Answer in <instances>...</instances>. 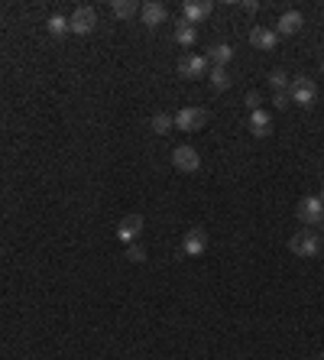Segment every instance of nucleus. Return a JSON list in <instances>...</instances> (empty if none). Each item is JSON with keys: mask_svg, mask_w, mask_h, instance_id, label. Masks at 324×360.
<instances>
[{"mask_svg": "<svg viewBox=\"0 0 324 360\" xmlns=\"http://www.w3.org/2000/svg\"><path fill=\"white\" fill-rule=\"evenodd\" d=\"M288 247H292L295 257H305V260H308V257H318V253H321V240H318L314 231H299V234H292Z\"/></svg>", "mask_w": 324, "mask_h": 360, "instance_id": "obj_4", "label": "nucleus"}, {"mask_svg": "<svg viewBox=\"0 0 324 360\" xmlns=\"http://www.w3.org/2000/svg\"><path fill=\"white\" fill-rule=\"evenodd\" d=\"M269 85H273L275 91H286V88H288V75L282 72V68H275V72H269Z\"/></svg>", "mask_w": 324, "mask_h": 360, "instance_id": "obj_21", "label": "nucleus"}, {"mask_svg": "<svg viewBox=\"0 0 324 360\" xmlns=\"http://www.w3.org/2000/svg\"><path fill=\"white\" fill-rule=\"evenodd\" d=\"M126 260H130V263H143V260H146V247H143V244H130V247H126Z\"/></svg>", "mask_w": 324, "mask_h": 360, "instance_id": "obj_22", "label": "nucleus"}, {"mask_svg": "<svg viewBox=\"0 0 324 360\" xmlns=\"http://www.w3.org/2000/svg\"><path fill=\"white\" fill-rule=\"evenodd\" d=\"M249 133H253V137H269V133H273V117H269V114L262 111H253L249 114Z\"/></svg>", "mask_w": 324, "mask_h": 360, "instance_id": "obj_13", "label": "nucleus"}, {"mask_svg": "<svg viewBox=\"0 0 324 360\" xmlns=\"http://www.w3.org/2000/svg\"><path fill=\"white\" fill-rule=\"evenodd\" d=\"M288 94H292V101H295L299 107H312L314 101H318L314 81L308 78V75H299V78H292V81H288Z\"/></svg>", "mask_w": 324, "mask_h": 360, "instance_id": "obj_2", "label": "nucleus"}, {"mask_svg": "<svg viewBox=\"0 0 324 360\" xmlns=\"http://www.w3.org/2000/svg\"><path fill=\"white\" fill-rule=\"evenodd\" d=\"M49 33L52 36H65L68 33V16H59V13L49 16Z\"/></svg>", "mask_w": 324, "mask_h": 360, "instance_id": "obj_20", "label": "nucleus"}, {"mask_svg": "<svg viewBox=\"0 0 324 360\" xmlns=\"http://www.w3.org/2000/svg\"><path fill=\"white\" fill-rule=\"evenodd\" d=\"M139 16H143V23L150 26V29H156L159 23H165L169 10H165V3H156V0H150V3H143V7H139Z\"/></svg>", "mask_w": 324, "mask_h": 360, "instance_id": "obj_11", "label": "nucleus"}, {"mask_svg": "<svg viewBox=\"0 0 324 360\" xmlns=\"http://www.w3.org/2000/svg\"><path fill=\"white\" fill-rule=\"evenodd\" d=\"M195 39H198V29H195V23H188V20H182V23H175V42L178 46H195Z\"/></svg>", "mask_w": 324, "mask_h": 360, "instance_id": "obj_15", "label": "nucleus"}, {"mask_svg": "<svg viewBox=\"0 0 324 360\" xmlns=\"http://www.w3.org/2000/svg\"><path fill=\"white\" fill-rule=\"evenodd\" d=\"M208 78H211L214 91H227V88H230V81H234V78H230V72H227V68H221V65L208 68Z\"/></svg>", "mask_w": 324, "mask_h": 360, "instance_id": "obj_17", "label": "nucleus"}, {"mask_svg": "<svg viewBox=\"0 0 324 360\" xmlns=\"http://www.w3.org/2000/svg\"><path fill=\"white\" fill-rule=\"evenodd\" d=\"M111 10H113V16L126 20V16H133V13H137V3H130V0H113Z\"/></svg>", "mask_w": 324, "mask_h": 360, "instance_id": "obj_19", "label": "nucleus"}, {"mask_svg": "<svg viewBox=\"0 0 324 360\" xmlns=\"http://www.w3.org/2000/svg\"><path fill=\"white\" fill-rule=\"evenodd\" d=\"M178 75H182V78H188V81H191V78H201V75H208V59H204V55H182V59H178Z\"/></svg>", "mask_w": 324, "mask_h": 360, "instance_id": "obj_7", "label": "nucleus"}, {"mask_svg": "<svg viewBox=\"0 0 324 360\" xmlns=\"http://www.w3.org/2000/svg\"><path fill=\"white\" fill-rule=\"evenodd\" d=\"M98 29V13L94 7H78L72 16H68V33H78V36H87Z\"/></svg>", "mask_w": 324, "mask_h": 360, "instance_id": "obj_5", "label": "nucleus"}, {"mask_svg": "<svg viewBox=\"0 0 324 360\" xmlns=\"http://www.w3.org/2000/svg\"><path fill=\"white\" fill-rule=\"evenodd\" d=\"M249 42H253L256 49H262V52H273L275 42H279V33L269 29V26H253V29H249Z\"/></svg>", "mask_w": 324, "mask_h": 360, "instance_id": "obj_10", "label": "nucleus"}, {"mask_svg": "<svg viewBox=\"0 0 324 360\" xmlns=\"http://www.w3.org/2000/svg\"><path fill=\"white\" fill-rule=\"evenodd\" d=\"M301 224H308V227H321L324 224V201L318 195H308V198L299 201V208H295Z\"/></svg>", "mask_w": 324, "mask_h": 360, "instance_id": "obj_3", "label": "nucleus"}, {"mask_svg": "<svg viewBox=\"0 0 324 360\" xmlns=\"http://www.w3.org/2000/svg\"><path fill=\"white\" fill-rule=\"evenodd\" d=\"M318 360H324V354H318Z\"/></svg>", "mask_w": 324, "mask_h": 360, "instance_id": "obj_26", "label": "nucleus"}, {"mask_svg": "<svg viewBox=\"0 0 324 360\" xmlns=\"http://www.w3.org/2000/svg\"><path fill=\"white\" fill-rule=\"evenodd\" d=\"M318 198H321V201H324V185H321V195H318Z\"/></svg>", "mask_w": 324, "mask_h": 360, "instance_id": "obj_25", "label": "nucleus"}, {"mask_svg": "<svg viewBox=\"0 0 324 360\" xmlns=\"http://www.w3.org/2000/svg\"><path fill=\"white\" fill-rule=\"evenodd\" d=\"M182 10H185L188 23H198V20H208L214 13V3H208V0H188V3H182Z\"/></svg>", "mask_w": 324, "mask_h": 360, "instance_id": "obj_12", "label": "nucleus"}, {"mask_svg": "<svg viewBox=\"0 0 324 360\" xmlns=\"http://www.w3.org/2000/svg\"><path fill=\"white\" fill-rule=\"evenodd\" d=\"M321 75H324V62H321Z\"/></svg>", "mask_w": 324, "mask_h": 360, "instance_id": "obj_28", "label": "nucleus"}, {"mask_svg": "<svg viewBox=\"0 0 324 360\" xmlns=\"http://www.w3.org/2000/svg\"><path fill=\"white\" fill-rule=\"evenodd\" d=\"M175 130H185V133H198L208 127V111L204 107H182V111L172 117Z\"/></svg>", "mask_w": 324, "mask_h": 360, "instance_id": "obj_1", "label": "nucleus"}, {"mask_svg": "<svg viewBox=\"0 0 324 360\" xmlns=\"http://www.w3.org/2000/svg\"><path fill=\"white\" fill-rule=\"evenodd\" d=\"M150 127H152V133H156V137H165V133H169V130L175 127V120L169 117V114H156Z\"/></svg>", "mask_w": 324, "mask_h": 360, "instance_id": "obj_18", "label": "nucleus"}, {"mask_svg": "<svg viewBox=\"0 0 324 360\" xmlns=\"http://www.w3.org/2000/svg\"><path fill=\"white\" fill-rule=\"evenodd\" d=\"M139 234H143V218H139V214H126L124 221L117 224V237H120L124 244H137Z\"/></svg>", "mask_w": 324, "mask_h": 360, "instance_id": "obj_9", "label": "nucleus"}, {"mask_svg": "<svg viewBox=\"0 0 324 360\" xmlns=\"http://www.w3.org/2000/svg\"><path fill=\"white\" fill-rule=\"evenodd\" d=\"M321 250H324V237H321Z\"/></svg>", "mask_w": 324, "mask_h": 360, "instance_id": "obj_27", "label": "nucleus"}, {"mask_svg": "<svg viewBox=\"0 0 324 360\" xmlns=\"http://www.w3.org/2000/svg\"><path fill=\"white\" fill-rule=\"evenodd\" d=\"M273 104L279 107V111H286L288 104H292V94H288V88H286V91H275V94H273Z\"/></svg>", "mask_w": 324, "mask_h": 360, "instance_id": "obj_23", "label": "nucleus"}, {"mask_svg": "<svg viewBox=\"0 0 324 360\" xmlns=\"http://www.w3.org/2000/svg\"><path fill=\"white\" fill-rule=\"evenodd\" d=\"M208 250V234L201 231V227H191L185 237H182V253L185 257H201Z\"/></svg>", "mask_w": 324, "mask_h": 360, "instance_id": "obj_8", "label": "nucleus"}, {"mask_svg": "<svg viewBox=\"0 0 324 360\" xmlns=\"http://www.w3.org/2000/svg\"><path fill=\"white\" fill-rule=\"evenodd\" d=\"M243 104H247L249 111H260V104H262V94H260V91H249L247 98H243Z\"/></svg>", "mask_w": 324, "mask_h": 360, "instance_id": "obj_24", "label": "nucleus"}, {"mask_svg": "<svg viewBox=\"0 0 324 360\" xmlns=\"http://www.w3.org/2000/svg\"><path fill=\"white\" fill-rule=\"evenodd\" d=\"M301 26H305V16L299 10H288L279 16V26H275V33H282V36H292V33H299Z\"/></svg>", "mask_w": 324, "mask_h": 360, "instance_id": "obj_14", "label": "nucleus"}, {"mask_svg": "<svg viewBox=\"0 0 324 360\" xmlns=\"http://www.w3.org/2000/svg\"><path fill=\"white\" fill-rule=\"evenodd\" d=\"M172 166L178 172H198L201 169V156L195 146H175L172 149Z\"/></svg>", "mask_w": 324, "mask_h": 360, "instance_id": "obj_6", "label": "nucleus"}, {"mask_svg": "<svg viewBox=\"0 0 324 360\" xmlns=\"http://www.w3.org/2000/svg\"><path fill=\"white\" fill-rule=\"evenodd\" d=\"M230 59H234V46H227V42H217V46H211V49H208V62L221 65V68H224Z\"/></svg>", "mask_w": 324, "mask_h": 360, "instance_id": "obj_16", "label": "nucleus"}]
</instances>
